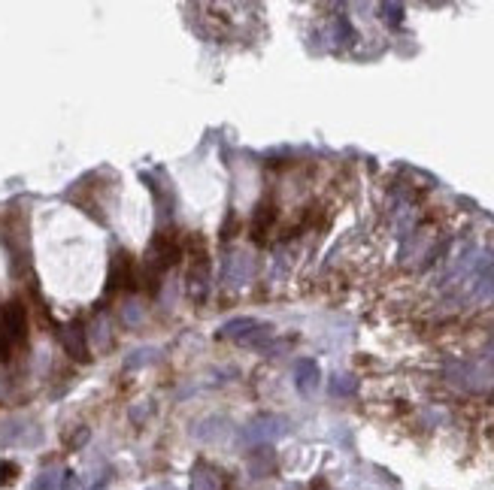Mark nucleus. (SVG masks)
I'll list each match as a JSON object with an SVG mask.
<instances>
[{"mask_svg": "<svg viewBox=\"0 0 494 490\" xmlns=\"http://www.w3.org/2000/svg\"><path fill=\"white\" fill-rule=\"evenodd\" d=\"M28 336V315L21 303L0 306V357H9V351L21 345Z\"/></svg>", "mask_w": 494, "mask_h": 490, "instance_id": "1", "label": "nucleus"}, {"mask_svg": "<svg viewBox=\"0 0 494 490\" xmlns=\"http://www.w3.org/2000/svg\"><path fill=\"white\" fill-rule=\"evenodd\" d=\"M18 478V466L9 460H0V487H9Z\"/></svg>", "mask_w": 494, "mask_h": 490, "instance_id": "2", "label": "nucleus"}]
</instances>
